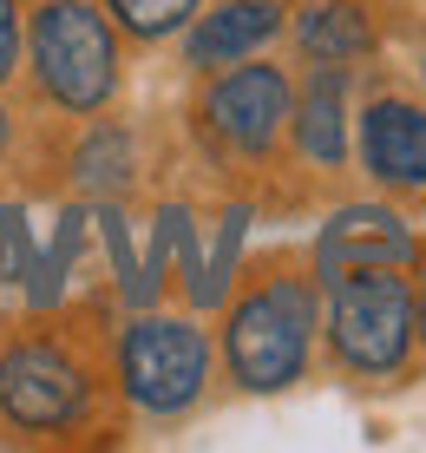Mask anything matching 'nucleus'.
<instances>
[{
    "instance_id": "39448f33",
    "label": "nucleus",
    "mask_w": 426,
    "mask_h": 453,
    "mask_svg": "<svg viewBox=\"0 0 426 453\" xmlns=\"http://www.w3.org/2000/svg\"><path fill=\"white\" fill-rule=\"evenodd\" d=\"M0 414L13 427H34V434L72 427L86 414V374L53 342H13L0 355Z\"/></svg>"
},
{
    "instance_id": "f8f14e48",
    "label": "nucleus",
    "mask_w": 426,
    "mask_h": 453,
    "mask_svg": "<svg viewBox=\"0 0 426 453\" xmlns=\"http://www.w3.org/2000/svg\"><path fill=\"white\" fill-rule=\"evenodd\" d=\"M243 224H249V211H230L224 217V230H217V243L197 257V230L184 237L178 250V263H184V283H191V303H224V289H230V270H236V250H243Z\"/></svg>"
},
{
    "instance_id": "2eb2a0df",
    "label": "nucleus",
    "mask_w": 426,
    "mask_h": 453,
    "mask_svg": "<svg viewBox=\"0 0 426 453\" xmlns=\"http://www.w3.org/2000/svg\"><path fill=\"white\" fill-rule=\"evenodd\" d=\"M20 66V7L13 0H0V80Z\"/></svg>"
},
{
    "instance_id": "9b49d317",
    "label": "nucleus",
    "mask_w": 426,
    "mask_h": 453,
    "mask_svg": "<svg viewBox=\"0 0 426 453\" xmlns=\"http://www.w3.org/2000/svg\"><path fill=\"white\" fill-rule=\"evenodd\" d=\"M295 40H302V53L315 66H348V59H361L374 46V27L354 0H322V7H308L295 20Z\"/></svg>"
},
{
    "instance_id": "20e7f679",
    "label": "nucleus",
    "mask_w": 426,
    "mask_h": 453,
    "mask_svg": "<svg viewBox=\"0 0 426 453\" xmlns=\"http://www.w3.org/2000/svg\"><path fill=\"white\" fill-rule=\"evenodd\" d=\"M203 374H210V342L178 316H145L118 342V381L145 414H184L203 395Z\"/></svg>"
},
{
    "instance_id": "9d476101",
    "label": "nucleus",
    "mask_w": 426,
    "mask_h": 453,
    "mask_svg": "<svg viewBox=\"0 0 426 453\" xmlns=\"http://www.w3.org/2000/svg\"><path fill=\"white\" fill-rule=\"evenodd\" d=\"M295 145L315 165L348 158V66H315L295 92Z\"/></svg>"
},
{
    "instance_id": "f257e3e1",
    "label": "nucleus",
    "mask_w": 426,
    "mask_h": 453,
    "mask_svg": "<svg viewBox=\"0 0 426 453\" xmlns=\"http://www.w3.org/2000/svg\"><path fill=\"white\" fill-rule=\"evenodd\" d=\"M308 335H315V303L295 276L249 289L224 322V362L243 388L276 395L308 368Z\"/></svg>"
},
{
    "instance_id": "4468645a",
    "label": "nucleus",
    "mask_w": 426,
    "mask_h": 453,
    "mask_svg": "<svg viewBox=\"0 0 426 453\" xmlns=\"http://www.w3.org/2000/svg\"><path fill=\"white\" fill-rule=\"evenodd\" d=\"M0 276H34V250H27L20 211H0Z\"/></svg>"
},
{
    "instance_id": "0eeeda50",
    "label": "nucleus",
    "mask_w": 426,
    "mask_h": 453,
    "mask_svg": "<svg viewBox=\"0 0 426 453\" xmlns=\"http://www.w3.org/2000/svg\"><path fill=\"white\" fill-rule=\"evenodd\" d=\"M414 257H420L414 230H407L393 211H381V204L341 211L335 224L322 230V250H315V263H322L328 283H335V276H348V270H407Z\"/></svg>"
},
{
    "instance_id": "1a4fd4ad",
    "label": "nucleus",
    "mask_w": 426,
    "mask_h": 453,
    "mask_svg": "<svg viewBox=\"0 0 426 453\" xmlns=\"http://www.w3.org/2000/svg\"><path fill=\"white\" fill-rule=\"evenodd\" d=\"M276 34H282V7H276V0H224V7H210V13L191 27L184 53H191V66L217 73V66L249 59L256 46H270Z\"/></svg>"
},
{
    "instance_id": "f03ea898",
    "label": "nucleus",
    "mask_w": 426,
    "mask_h": 453,
    "mask_svg": "<svg viewBox=\"0 0 426 453\" xmlns=\"http://www.w3.org/2000/svg\"><path fill=\"white\" fill-rule=\"evenodd\" d=\"M420 296L400 270H348L328 283V342L354 374H393L414 349Z\"/></svg>"
},
{
    "instance_id": "f3484780",
    "label": "nucleus",
    "mask_w": 426,
    "mask_h": 453,
    "mask_svg": "<svg viewBox=\"0 0 426 453\" xmlns=\"http://www.w3.org/2000/svg\"><path fill=\"white\" fill-rule=\"evenodd\" d=\"M420 329H426V296H420Z\"/></svg>"
},
{
    "instance_id": "423d86ee",
    "label": "nucleus",
    "mask_w": 426,
    "mask_h": 453,
    "mask_svg": "<svg viewBox=\"0 0 426 453\" xmlns=\"http://www.w3.org/2000/svg\"><path fill=\"white\" fill-rule=\"evenodd\" d=\"M289 105H295L289 80H282L276 66H243V59L203 92V119H210V132L224 138L230 151H249V158H262V151L282 138Z\"/></svg>"
},
{
    "instance_id": "6e6552de",
    "label": "nucleus",
    "mask_w": 426,
    "mask_h": 453,
    "mask_svg": "<svg viewBox=\"0 0 426 453\" xmlns=\"http://www.w3.org/2000/svg\"><path fill=\"white\" fill-rule=\"evenodd\" d=\"M361 158L381 184H426V112L407 99H374L361 119Z\"/></svg>"
},
{
    "instance_id": "7ed1b4c3",
    "label": "nucleus",
    "mask_w": 426,
    "mask_h": 453,
    "mask_svg": "<svg viewBox=\"0 0 426 453\" xmlns=\"http://www.w3.org/2000/svg\"><path fill=\"white\" fill-rule=\"evenodd\" d=\"M34 73L53 105L99 112L118 86V46L105 13H92L86 0H46L34 13Z\"/></svg>"
},
{
    "instance_id": "ddd939ff",
    "label": "nucleus",
    "mask_w": 426,
    "mask_h": 453,
    "mask_svg": "<svg viewBox=\"0 0 426 453\" xmlns=\"http://www.w3.org/2000/svg\"><path fill=\"white\" fill-rule=\"evenodd\" d=\"M105 7L118 13L125 34H138V40H164V34H178V27L197 13V0H105Z\"/></svg>"
},
{
    "instance_id": "dca6fc26",
    "label": "nucleus",
    "mask_w": 426,
    "mask_h": 453,
    "mask_svg": "<svg viewBox=\"0 0 426 453\" xmlns=\"http://www.w3.org/2000/svg\"><path fill=\"white\" fill-rule=\"evenodd\" d=\"M0 151H7V112H0Z\"/></svg>"
}]
</instances>
